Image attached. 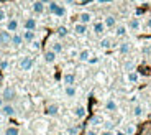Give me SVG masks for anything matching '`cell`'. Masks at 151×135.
Here are the masks:
<instances>
[{
	"label": "cell",
	"instance_id": "484cf974",
	"mask_svg": "<svg viewBox=\"0 0 151 135\" xmlns=\"http://www.w3.org/2000/svg\"><path fill=\"white\" fill-rule=\"evenodd\" d=\"M115 35H117V36H125V35H127V26L118 25L117 28H115Z\"/></svg>",
	"mask_w": 151,
	"mask_h": 135
},
{
	"label": "cell",
	"instance_id": "836d02e7",
	"mask_svg": "<svg viewBox=\"0 0 151 135\" xmlns=\"http://www.w3.org/2000/svg\"><path fill=\"white\" fill-rule=\"evenodd\" d=\"M59 7V4H56V2H51V4L48 5V10L51 12V13H54V12H56V8Z\"/></svg>",
	"mask_w": 151,
	"mask_h": 135
},
{
	"label": "cell",
	"instance_id": "7402d4cb",
	"mask_svg": "<svg viewBox=\"0 0 151 135\" xmlns=\"http://www.w3.org/2000/svg\"><path fill=\"white\" fill-rule=\"evenodd\" d=\"M63 49H64V46H63V43H59V41H54L53 45H51V51H54L56 54L63 53Z\"/></svg>",
	"mask_w": 151,
	"mask_h": 135
},
{
	"label": "cell",
	"instance_id": "30bf717a",
	"mask_svg": "<svg viewBox=\"0 0 151 135\" xmlns=\"http://www.w3.org/2000/svg\"><path fill=\"white\" fill-rule=\"evenodd\" d=\"M104 25H105V28H115V26H117V18H115L113 15L105 17V20H104Z\"/></svg>",
	"mask_w": 151,
	"mask_h": 135
},
{
	"label": "cell",
	"instance_id": "d4e9b609",
	"mask_svg": "<svg viewBox=\"0 0 151 135\" xmlns=\"http://www.w3.org/2000/svg\"><path fill=\"white\" fill-rule=\"evenodd\" d=\"M4 135H20V130L18 127H13V125H10V127L5 128V134Z\"/></svg>",
	"mask_w": 151,
	"mask_h": 135
},
{
	"label": "cell",
	"instance_id": "7a4b0ae2",
	"mask_svg": "<svg viewBox=\"0 0 151 135\" xmlns=\"http://www.w3.org/2000/svg\"><path fill=\"white\" fill-rule=\"evenodd\" d=\"M33 64H35V60L31 56H23L20 60V69L22 71H30L31 68H33Z\"/></svg>",
	"mask_w": 151,
	"mask_h": 135
},
{
	"label": "cell",
	"instance_id": "c3c4849f",
	"mask_svg": "<svg viewBox=\"0 0 151 135\" xmlns=\"http://www.w3.org/2000/svg\"><path fill=\"white\" fill-rule=\"evenodd\" d=\"M66 2H68V4H71V2H74V0H66Z\"/></svg>",
	"mask_w": 151,
	"mask_h": 135
},
{
	"label": "cell",
	"instance_id": "9a60e30c",
	"mask_svg": "<svg viewBox=\"0 0 151 135\" xmlns=\"http://www.w3.org/2000/svg\"><path fill=\"white\" fill-rule=\"evenodd\" d=\"M36 20L35 18H27L25 20V30H30V31H35V28H36Z\"/></svg>",
	"mask_w": 151,
	"mask_h": 135
},
{
	"label": "cell",
	"instance_id": "ac0fdd59",
	"mask_svg": "<svg viewBox=\"0 0 151 135\" xmlns=\"http://www.w3.org/2000/svg\"><path fill=\"white\" fill-rule=\"evenodd\" d=\"M64 94H66V97H76L77 89H76V86H66L64 87Z\"/></svg>",
	"mask_w": 151,
	"mask_h": 135
},
{
	"label": "cell",
	"instance_id": "b9f144b4",
	"mask_svg": "<svg viewBox=\"0 0 151 135\" xmlns=\"http://www.w3.org/2000/svg\"><path fill=\"white\" fill-rule=\"evenodd\" d=\"M102 135H113V134L110 130H105V132H102Z\"/></svg>",
	"mask_w": 151,
	"mask_h": 135
},
{
	"label": "cell",
	"instance_id": "8fae6325",
	"mask_svg": "<svg viewBox=\"0 0 151 135\" xmlns=\"http://www.w3.org/2000/svg\"><path fill=\"white\" fill-rule=\"evenodd\" d=\"M35 38H36L35 31H30V30H25V31H23V41L33 43V41H35Z\"/></svg>",
	"mask_w": 151,
	"mask_h": 135
},
{
	"label": "cell",
	"instance_id": "d6986e66",
	"mask_svg": "<svg viewBox=\"0 0 151 135\" xmlns=\"http://www.w3.org/2000/svg\"><path fill=\"white\" fill-rule=\"evenodd\" d=\"M91 51L89 49H82V51L77 53V58H79V61H89V58H91Z\"/></svg>",
	"mask_w": 151,
	"mask_h": 135
},
{
	"label": "cell",
	"instance_id": "7bdbcfd3",
	"mask_svg": "<svg viewBox=\"0 0 151 135\" xmlns=\"http://www.w3.org/2000/svg\"><path fill=\"white\" fill-rule=\"evenodd\" d=\"M33 48H40V43H38V41H33Z\"/></svg>",
	"mask_w": 151,
	"mask_h": 135
},
{
	"label": "cell",
	"instance_id": "7c38bea8",
	"mask_svg": "<svg viewBox=\"0 0 151 135\" xmlns=\"http://www.w3.org/2000/svg\"><path fill=\"white\" fill-rule=\"evenodd\" d=\"M118 109V104L113 99H107L105 102V110H109V112H115V110Z\"/></svg>",
	"mask_w": 151,
	"mask_h": 135
},
{
	"label": "cell",
	"instance_id": "681fc988",
	"mask_svg": "<svg viewBox=\"0 0 151 135\" xmlns=\"http://www.w3.org/2000/svg\"><path fill=\"white\" fill-rule=\"evenodd\" d=\"M150 135H151V132H150Z\"/></svg>",
	"mask_w": 151,
	"mask_h": 135
},
{
	"label": "cell",
	"instance_id": "603a6c76",
	"mask_svg": "<svg viewBox=\"0 0 151 135\" xmlns=\"http://www.w3.org/2000/svg\"><path fill=\"white\" fill-rule=\"evenodd\" d=\"M140 26H141V23H140V20H138V18H132V20H130V28H132L133 31H138V30H140Z\"/></svg>",
	"mask_w": 151,
	"mask_h": 135
},
{
	"label": "cell",
	"instance_id": "f1b7e54d",
	"mask_svg": "<svg viewBox=\"0 0 151 135\" xmlns=\"http://www.w3.org/2000/svg\"><path fill=\"white\" fill-rule=\"evenodd\" d=\"M79 134V125H71L68 128V135H77Z\"/></svg>",
	"mask_w": 151,
	"mask_h": 135
},
{
	"label": "cell",
	"instance_id": "bcb514c9",
	"mask_svg": "<svg viewBox=\"0 0 151 135\" xmlns=\"http://www.w3.org/2000/svg\"><path fill=\"white\" fill-rule=\"evenodd\" d=\"M148 28H151V18L148 20Z\"/></svg>",
	"mask_w": 151,
	"mask_h": 135
},
{
	"label": "cell",
	"instance_id": "f35d334b",
	"mask_svg": "<svg viewBox=\"0 0 151 135\" xmlns=\"http://www.w3.org/2000/svg\"><path fill=\"white\" fill-rule=\"evenodd\" d=\"M105 127H107V130H110L112 128V122H105Z\"/></svg>",
	"mask_w": 151,
	"mask_h": 135
},
{
	"label": "cell",
	"instance_id": "277c9868",
	"mask_svg": "<svg viewBox=\"0 0 151 135\" xmlns=\"http://www.w3.org/2000/svg\"><path fill=\"white\" fill-rule=\"evenodd\" d=\"M12 45V33L7 30H0V46H10Z\"/></svg>",
	"mask_w": 151,
	"mask_h": 135
},
{
	"label": "cell",
	"instance_id": "44dd1931",
	"mask_svg": "<svg viewBox=\"0 0 151 135\" xmlns=\"http://www.w3.org/2000/svg\"><path fill=\"white\" fill-rule=\"evenodd\" d=\"M130 49H132V46H130V43H120V46H118V51L122 53V54H128Z\"/></svg>",
	"mask_w": 151,
	"mask_h": 135
},
{
	"label": "cell",
	"instance_id": "8d00e7d4",
	"mask_svg": "<svg viewBox=\"0 0 151 135\" xmlns=\"http://www.w3.org/2000/svg\"><path fill=\"white\" fill-rule=\"evenodd\" d=\"M97 61H99V58H97V56H91V58H89V61H87V63H91V64H95V63H97Z\"/></svg>",
	"mask_w": 151,
	"mask_h": 135
},
{
	"label": "cell",
	"instance_id": "ab89813d",
	"mask_svg": "<svg viewBox=\"0 0 151 135\" xmlns=\"http://www.w3.org/2000/svg\"><path fill=\"white\" fill-rule=\"evenodd\" d=\"M40 2H41V4H45V5H49V4H51V0H40Z\"/></svg>",
	"mask_w": 151,
	"mask_h": 135
},
{
	"label": "cell",
	"instance_id": "4dcf8cb0",
	"mask_svg": "<svg viewBox=\"0 0 151 135\" xmlns=\"http://www.w3.org/2000/svg\"><path fill=\"white\" fill-rule=\"evenodd\" d=\"M58 35H59V36H68V28H66V26H58Z\"/></svg>",
	"mask_w": 151,
	"mask_h": 135
},
{
	"label": "cell",
	"instance_id": "d6a6232c",
	"mask_svg": "<svg viewBox=\"0 0 151 135\" xmlns=\"http://www.w3.org/2000/svg\"><path fill=\"white\" fill-rule=\"evenodd\" d=\"M100 124H102V119H100L99 115H94L91 119V125H100Z\"/></svg>",
	"mask_w": 151,
	"mask_h": 135
},
{
	"label": "cell",
	"instance_id": "e0dca14e",
	"mask_svg": "<svg viewBox=\"0 0 151 135\" xmlns=\"http://www.w3.org/2000/svg\"><path fill=\"white\" fill-rule=\"evenodd\" d=\"M104 31H105V25H104V22H95L94 23V33L95 35H102Z\"/></svg>",
	"mask_w": 151,
	"mask_h": 135
},
{
	"label": "cell",
	"instance_id": "4316f807",
	"mask_svg": "<svg viewBox=\"0 0 151 135\" xmlns=\"http://www.w3.org/2000/svg\"><path fill=\"white\" fill-rule=\"evenodd\" d=\"M53 15H56V17H64V15H66V7H64V5H59Z\"/></svg>",
	"mask_w": 151,
	"mask_h": 135
},
{
	"label": "cell",
	"instance_id": "ee69618b",
	"mask_svg": "<svg viewBox=\"0 0 151 135\" xmlns=\"http://www.w3.org/2000/svg\"><path fill=\"white\" fill-rule=\"evenodd\" d=\"M87 135H97V134H95L94 130H89V132H87Z\"/></svg>",
	"mask_w": 151,
	"mask_h": 135
},
{
	"label": "cell",
	"instance_id": "74e56055",
	"mask_svg": "<svg viewBox=\"0 0 151 135\" xmlns=\"http://www.w3.org/2000/svg\"><path fill=\"white\" fill-rule=\"evenodd\" d=\"M5 105V101H4V97H2V96H0V109H2V107H4Z\"/></svg>",
	"mask_w": 151,
	"mask_h": 135
},
{
	"label": "cell",
	"instance_id": "d590c367",
	"mask_svg": "<svg viewBox=\"0 0 151 135\" xmlns=\"http://www.w3.org/2000/svg\"><path fill=\"white\" fill-rule=\"evenodd\" d=\"M5 18H7V13H5L4 8H0V22H4Z\"/></svg>",
	"mask_w": 151,
	"mask_h": 135
},
{
	"label": "cell",
	"instance_id": "e575fe53",
	"mask_svg": "<svg viewBox=\"0 0 151 135\" xmlns=\"http://www.w3.org/2000/svg\"><path fill=\"white\" fill-rule=\"evenodd\" d=\"M133 132H135V127H133V125H127V128H125V134H127V135H132Z\"/></svg>",
	"mask_w": 151,
	"mask_h": 135
},
{
	"label": "cell",
	"instance_id": "cb8c5ba5",
	"mask_svg": "<svg viewBox=\"0 0 151 135\" xmlns=\"http://www.w3.org/2000/svg\"><path fill=\"white\" fill-rule=\"evenodd\" d=\"M127 79H128L130 83H138V79H140V74L136 71H132V73H128L127 74Z\"/></svg>",
	"mask_w": 151,
	"mask_h": 135
},
{
	"label": "cell",
	"instance_id": "ba28073f",
	"mask_svg": "<svg viewBox=\"0 0 151 135\" xmlns=\"http://www.w3.org/2000/svg\"><path fill=\"white\" fill-rule=\"evenodd\" d=\"M92 13H89V12H82L79 15V23H82V25H89V23L92 22Z\"/></svg>",
	"mask_w": 151,
	"mask_h": 135
},
{
	"label": "cell",
	"instance_id": "4fadbf2b",
	"mask_svg": "<svg viewBox=\"0 0 151 135\" xmlns=\"http://www.w3.org/2000/svg\"><path fill=\"white\" fill-rule=\"evenodd\" d=\"M31 8H33V12H35V13H40V15H41L43 12H45V4H41L40 0H36V2H33Z\"/></svg>",
	"mask_w": 151,
	"mask_h": 135
},
{
	"label": "cell",
	"instance_id": "3957f363",
	"mask_svg": "<svg viewBox=\"0 0 151 135\" xmlns=\"http://www.w3.org/2000/svg\"><path fill=\"white\" fill-rule=\"evenodd\" d=\"M0 114L5 117H13L17 114V109H15V105L10 104V102H5V105L0 109Z\"/></svg>",
	"mask_w": 151,
	"mask_h": 135
},
{
	"label": "cell",
	"instance_id": "1f68e13d",
	"mask_svg": "<svg viewBox=\"0 0 151 135\" xmlns=\"http://www.w3.org/2000/svg\"><path fill=\"white\" fill-rule=\"evenodd\" d=\"M100 46H102V48H110V46H112V40H110V38H104L102 41H100Z\"/></svg>",
	"mask_w": 151,
	"mask_h": 135
},
{
	"label": "cell",
	"instance_id": "ffe728a7",
	"mask_svg": "<svg viewBox=\"0 0 151 135\" xmlns=\"http://www.w3.org/2000/svg\"><path fill=\"white\" fill-rule=\"evenodd\" d=\"M74 31H76L77 35H86L87 25H82V23H76V25H74Z\"/></svg>",
	"mask_w": 151,
	"mask_h": 135
},
{
	"label": "cell",
	"instance_id": "52a82bcc",
	"mask_svg": "<svg viewBox=\"0 0 151 135\" xmlns=\"http://www.w3.org/2000/svg\"><path fill=\"white\" fill-rule=\"evenodd\" d=\"M58 114H59V105H58V104H49L48 107H46V115L56 117Z\"/></svg>",
	"mask_w": 151,
	"mask_h": 135
},
{
	"label": "cell",
	"instance_id": "f6af8a7d",
	"mask_svg": "<svg viewBox=\"0 0 151 135\" xmlns=\"http://www.w3.org/2000/svg\"><path fill=\"white\" fill-rule=\"evenodd\" d=\"M115 135H127V134H125V132H117Z\"/></svg>",
	"mask_w": 151,
	"mask_h": 135
},
{
	"label": "cell",
	"instance_id": "5bb4252c",
	"mask_svg": "<svg viewBox=\"0 0 151 135\" xmlns=\"http://www.w3.org/2000/svg\"><path fill=\"white\" fill-rule=\"evenodd\" d=\"M86 114H87V110H86V107L84 105H77L74 109V115L77 117V119H84L86 117Z\"/></svg>",
	"mask_w": 151,
	"mask_h": 135
},
{
	"label": "cell",
	"instance_id": "5b68a950",
	"mask_svg": "<svg viewBox=\"0 0 151 135\" xmlns=\"http://www.w3.org/2000/svg\"><path fill=\"white\" fill-rule=\"evenodd\" d=\"M5 30L10 31L12 35L17 33V31H18V20H17V18H10L7 22V28H5Z\"/></svg>",
	"mask_w": 151,
	"mask_h": 135
},
{
	"label": "cell",
	"instance_id": "6da1fadb",
	"mask_svg": "<svg viewBox=\"0 0 151 135\" xmlns=\"http://www.w3.org/2000/svg\"><path fill=\"white\" fill-rule=\"evenodd\" d=\"M2 97H4V101L5 102H10L12 104V101L17 97V91H15V87L13 86H5L4 87V91H2Z\"/></svg>",
	"mask_w": 151,
	"mask_h": 135
},
{
	"label": "cell",
	"instance_id": "7dc6e473",
	"mask_svg": "<svg viewBox=\"0 0 151 135\" xmlns=\"http://www.w3.org/2000/svg\"><path fill=\"white\" fill-rule=\"evenodd\" d=\"M146 51H148V53H151V46H150V48H148V49H146Z\"/></svg>",
	"mask_w": 151,
	"mask_h": 135
},
{
	"label": "cell",
	"instance_id": "60d3db41",
	"mask_svg": "<svg viewBox=\"0 0 151 135\" xmlns=\"http://www.w3.org/2000/svg\"><path fill=\"white\" fill-rule=\"evenodd\" d=\"M0 66H2V68H4V69H5V68L8 66V63H7V61H2V64H0Z\"/></svg>",
	"mask_w": 151,
	"mask_h": 135
},
{
	"label": "cell",
	"instance_id": "2e32d148",
	"mask_svg": "<svg viewBox=\"0 0 151 135\" xmlns=\"http://www.w3.org/2000/svg\"><path fill=\"white\" fill-rule=\"evenodd\" d=\"M56 53L54 51H51V49H48V51H45V61L46 63H54L56 61Z\"/></svg>",
	"mask_w": 151,
	"mask_h": 135
},
{
	"label": "cell",
	"instance_id": "83f0119b",
	"mask_svg": "<svg viewBox=\"0 0 151 135\" xmlns=\"http://www.w3.org/2000/svg\"><path fill=\"white\" fill-rule=\"evenodd\" d=\"M123 69L127 73H132V71H135V63H132V61H127V63L123 64Z\"/></svg>",
	"mask_w": 151,
	"mask_h": 135
},
{
	"label": "cell",
	"instance_id": "f546056e",
	"mask_svg": "<svg viewBox=\"0 0 151 135\" xmlns=\"http://www.w3.org/2000/svg\"><path fill=\"white\" fill-rule=\"evenodd\" d=\"M133 115H135V117H141V115H143V107H141V105H135V109H133Z\"/></svg>",
	"mask_w": 151,
	"mask_h": 135
},
{
	"label": "cell",
	"instance_id": "8992f818",
	"mask_svg": "<svg viewBox=\"0 0 151 135\" xmlns=\"http://www.w3.org/2000/svg\"><path fill=\"white\" fill-rule=\"evenodd\" d=\"M63 83H64L66 86H74L76 84V74L74 73H66V74L63 76Z\"/></svg>",
	"mask_w": 151,
	"mask_h": 135
},
{
	"label": "cell",
	"instance_id": "9c48e42d",
	"mask_svg": "<svg viewBox=\"0 0 151 135\" xmlns=\"http://www.w3.org/2000/svg\"><path fill=\"white\" fill-rule=\"evenodd\" d=\"M22 45H23V35H20V33L12 35V46L18 48V46H22Z\"/></svg>",
	"mask_w": 151,
	"mask_h": 135
}]
</instances>
